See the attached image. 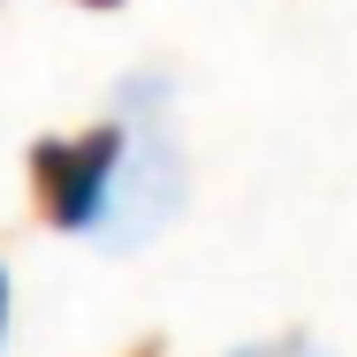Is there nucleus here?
Segmentation results:
<instances>
[{"mask_svg":"<svg viewBox=\"0 0 357 357\" xmlns=\"http://www.w3.org/2000/svg\"><path fill=\"white\" fill-rule=\"evenodd\" d=\"M122 160H130V137L122 122H91L76 137H38L23 175H31V206L46 228H107V206H114V183H122Z\"/></svg>","mask_w":357,"mask_h":357,"instance_id":"1","label":"nucleus"},{"mask_svg":"<svg viewBox=\"0 0 357 357\" xmlns=\"http://www.w3.org/2000/svg\"><path fill=\"white\" fill-rule=\"evenodd\" d=\"M228 357H327L312 335H266V342H243V350H228Z\"/></svg>","mask_w":357,"mask_h":357,"instance_id":"2","label":"nucleus"},{"mask_svg":"<svg viewBox=\"0 0 357 357\" xmlns=\"http://www.w3.org/2000/svg\"><path fill=\"white\" fill-rule=\"evenodd\" d=\"M0 335H8V274H0Z\"/></svg>","mask_w":357,"mask_h":357,"instance_id":"3","label":"nucleus"},{"mask_svg":"<svg viewBox=\"0 0 357 357\" xmlns=\"http://www.w3.org/2000/svg\"><path fill=\"white\" fill-rule=\"evenodd\" d=\"M130 357H160V342H137V350H130Z\"/></svg>","mask_w":357,"mask_h":357,"instance_id":"4","label":"nucleus"},{"mask_svg":"<svg viewBox=\"0 0 357 357\" xmlns=\"http://www.w3.org/2000/svg\"><path fill=\"white\" fill-rule=\"evenodd\" d=\"M84 8H122V0H84Z\"/></svg>","mask_w":357,"mask_h":357,"instance_id":"5","label":"nucleus"}]
</instances>
